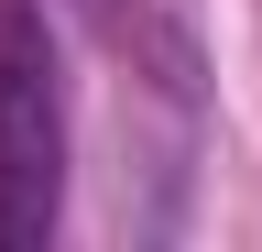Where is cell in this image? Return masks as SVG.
Listing matches in <instances>:
<instances>
[{"label": "cell", "instance_id": "1", "mask_svg": "<svg viewBox=\"0 0 262 252\" xmlns=\"http://www.w3.org/2000/svg\"><path fill=\"white\" fill-rule=\"evenodd\" d=\"M66 198V99L33 0H0V252H44Z\"/></svg>", "mask_w": 262, "mask_h": 252}]
</instances>
